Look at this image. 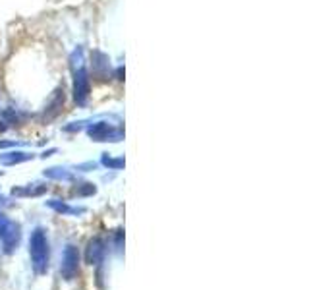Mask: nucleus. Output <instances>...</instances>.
I'll return each mask as SVG.
<instances>
[{"mask_svg": "<svg viewBox=\"0 0 309 290\" xmlns=\"http://www.w3.org/2000/svg\"><path fill=\"white\" fill-rule=\"evenodd\" d=\"M31 255H33L37 271H45L48 267V244H46L45 236H43L41 230H35V234L31 238Z\"/></svg>", "mask_w": 309, "mask_h": 290, "instance_id": "1", "label": "nucleus"}, {"mask_svg": "<svg viewBox=\"0 0 309 290\" xmlns=\"http://www.w3.org/2000/svg\"><path fill=\"white\" fill-rule=\"evenodd\" d=\"M73 97L80 105H83L89 97V78H87L82 60L78 64V68L73 70Z\"/></svg>", "mask_w": 309, "mask_h": 290, "instance_id": "2", "label": "nucleus"}]
</instances>
